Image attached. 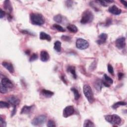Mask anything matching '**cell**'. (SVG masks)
Here are the masks:
<instances>
[{
	"label": "cell",
	"instance_id": "19",
	"mask_svg": "<svg viewBox=\"0 0 127 127\" xmlns=\"http://www.w3.org/2000/svg\"><path fill=\"white\" fill-rule=\"evenodd\" d=\"M41 93L44 96L47 98L51 97L54 94L53 92L46 90H41Z\"/></svg>",
	"mask_w": 127,
	"mask_h": 127
},
{
	"label": "cell",
	"instance_id": "16",
	"mask_svg": "<svg viewBox=\"0 0 127 127\" xmlns=\"http://www.w3.org/2000/svg\"><path fill=\"white\" fill-rule=\"evenodd\" d=\"M33 108V106H24L22 107L21 113V114H29Z\"/></svg>",
	"mask_w": 127,
	"mask_h": 127
},
{
	"label": "cell",
	"instance_id": "28",
	"mask_svg": "<svg viewBox=\"0 0 127 127\" xmlns=\"http://www.w3.org/2000/svg\"><path fill=\"white\" fill-rule=\"evenodd\" d=\"M0 107L1 108H9L10 107V103L1 101L0 102Z\"/></svg>",
	"mask_w": 127,
	"mask_h": 127
},
{
	"label": "cell",
	"instance_id": "1",
	"mask_svg": "<svg viewBox=\"0 0 127 127\" xmlns=\"http://www.w3.org/2000/svg\"><path fill=\"white\" fill-rule=\"evenodd\" d=\"M30 21L33 25H42L45 23V18L39 13H32L30 15Z\"/></svg>",
	"mask_w": 127,
	"mask_h": 127
},
{
	"label": "cell",
	"instance_id": "6",
	"mask_svg": "<svg viewBox=\"0 0 127 127\" xmlns=\"http://www.w3.org/2000/svg\"><path fill=\"white\" fill-rule=\"evenodd\" d=\"M90 44L87 41L82 38H79L76 41V46L80 50H85L87 49Z\"/></svg>",
	"mask_w": 127,
	"mask_h": 127
},
{
	"label": "cell",
	"instance_id": "13",
	"mask_svg": "<svg viewBox=\"0 0 127 127\" xmlns=\"http://www.w3.org/2000/svg\"><path fill=\"white\" fill-rule=\"evenodd\" d=\"M108 11L110 12V13L114 15H119L121 14L122 12L121 10L118 8L115 5H113L112 6V7H111L109 9Z\"/></svg>",
	"mask_w": 127,
	"mask_h": 127
},
{
	"label": "cell",
	"instance_id": "17",
	"mask_svg": "<svg viewBox=\"0 0 127 127\" xmlns=\"http://www.w3.org/2000/svg\"><path fill=\"white\" fill-rule=\"evenodd\" d=\"M40 39L42 40H47L48 41H50L51 40V37L50 35L44 32H41L40 33Z\"/></svg>",
	"mask_w": 127,
	"mask_h": 127
},
{
	"label": "cell",
	"instance_id": "22",
	"mask_svg": "<svg viewBox=\"0 0 127 127\" xmlns=\"http://www.w3.org/2000/svg\"><path fill=\"white\" fill-rule=\"evenodd\" d=\"M68 71L72 75L73 78L74 79H76L77 78V74H76V72H75V68L73 66H69L68 67Z\"/></svg>",
	"mask_w": 127,
	"mask_h": 127
},
{
	"label": "cell",
	"instance_id": "30",
	"mask_svg": "<svg viewBox=\"0 0 127 127\" xmlns=\"http://www.w3.org/2000/svg\"><path fill=\"white\" fill-rule=\"evenodd\" d=\"M0 92L2 94H5L7 92V88L5 87L1 84L0 85Z\"/></svg>",
	"mask_w": 127,
	"mask_h": 127
},
{
	"label": "cell",
	"instance_id": "24",
	"mask_svg": "<svg viewBox=\"0 0 127 127\" xmlns=\"http://www.w3.org/2000/svg\"><path fill=\"white\" fill-rule=\"evenodd\" d=\"M71 91L74 93V99L75 100H78L79 99V97H80V94L78 91V90H77V89L74 88V87H72L71 89Z\"/></svg>",
	"mask_w": 127,
	"mask_h": 127
},
{
	"label": "cell",
	"instance_id": "27",
	"mask_svg": "<svg viewBox=\"0 0 127 127\" xmlns=\"http://www.w3.org/2000/svg\"><path fill=\"white\" fill-rule=\"evenodd\" d=\"M53 27L57 29L58 31H60V32H65V29L62 26H61V25H59V24H55L53 25Z\"/></svg>",
	"mask_w": 127,
	"mask_h": 127
},
{
	"label": "cell",
	"instance_id": "2",
	"mask_svg": "<svg viewBox=\"0 0 127 127\" xmlns=\"http://www.w3.org/2000/svg\"><path fill=\"white\" fill-rule=\"evenodd\" d=\"M94 19V15L92 12L89 9L85 10L81 16L80 22L82 24H87L91 22Z\"/></svg>",
	"mask_w": 127,
	"mask_h": 127
},
{
	"label": "cell",
	"instance_id": "5",
	"mask_svg": "<svg viewBox=\"0 0 127 127\" xmlns=\"http://www.w3.org/2000/svg\"><path fill=\"white\" fill-rule=\"evenodd\" d=\"M47 117L45 115H40L35 117L31 121V124L34 126H39L43 125L46 121Z\"/></svg>",
	"mask_w": 127,
	"mask_h": 127
},
{
	"label": "cell",
	"instance_id": "11",
	"mask_svg": "<svg viewBox=\"0 0 127 127\" xmlns=\"http://www.w3.org/2000/svg\"><path fill=\"white\" fill-rule=\"evenodd\" d=\"M1 84L7 88H12L14 87V85L12 82L7 78H4L2 79Z\"/></svg>",
	"mask_w": 127,
	"mask_h": 127
},
{
	"label": "cell",
	"instance_id": "12",
	"mask_svg": "<svg viewBox=\"0 0 127 127\" xmlns=\"http://www.w3.org/2000/svg\"><path fill=\"white\" fill-rule=\"evenodd\" d=\"M3 66L7 69V70L11 74H13L15 72V69L12 64L8 62H3L2 63Z\"/></svg>",
	"mask_w": 127,
	"mask_h": 127
},
{
	"label": "cell",
	"instance_id": "26",
	"mask_svg": "<svg viewBox=\"0 0 127 127\" xmlns=\"http://www.w3.org/2000/svg\"><path fill=\"white\" fill-rule=\"evenodd\" d=\"M84 127H95V125L94 123L91 121L90 120H86L84 125Z\"/></svg>",
	"mask_w": 127,
	"mask_h": 127
},
{
	"label": "cell",
	"instance_id": "37",
	"mask_svg": "<svg viewBox=\"0 0 127 127\" xmlns=\"http://www.w3.org/2000/svg\"><path fill=\"white\" fill-rule=\"evenodd\" d=\"M16 106H14V109L13 110H12V112H11V116L12 117L14 116L16 113Z\"/></svg>",
	"mask_w": 127,
	"mask_h": 127
},
{
	"label": "cell",
	"instance_id": "36",
	"mask_svg": "<svg viewBox=\"0 0 127 127\" xmlns=\"http://www.w3.org/2000/svg\"><path fill=\"white\" fill-rule=\"evenodd\" d=\"M98 2L100 3L101 5L104 6V7H107V6H108V5L106 1H98Z\"/></svg>",
	"mask_w": 127,
	"mask_h": 127
},
{
	"label": "cell",
	"instance_id": "3",
	"mask_svg": "<svg viewBox=\"0 0 127 127\" xmlns=\"http://www.w3.org/2000/svg\"><path fill=\"white\" fill-rule=\"evenodd\" d=\"M83 91L85 96L90 103H92L94 100V95L91 87L88 85H85L83 87Z\"/></svg>",
	"mask_w": 127,
	"mask_h": 127
},
{
	"label": "cell",
	"instance_id": "29",
	"mask_svg": "<svg viewBox=\"0 0 127 127\" xmlns=\"http://www.w3.org/2000/svg\"><path fill=\"white\" fill-rule=\"evenodd\" d=\"M63 17L61 15H57L54 17V20L57 23H61L62 21Z\"/></svg>",
	"mask_w": 127,
	"mask_h": 127
},
{
	"label": "cell",
	"instance_id": "32",
	"mask_svg": "<svg viewBox=\"0 0 127 127\" xmlns=\"http://www.w3.org/2000/svg\"><path fill=\"white\" fill-rule=\"evenodd\" d=\"M0 126L1 127H7V123H6V122L2 117H1V118H0Z\"/></svg>",
	"mask_w": 127,
	"mask_h": 127
},
{
	"label": "cell",
	"instance_id": "35",
	"mask_svg": "<svg viewBox=\"0 0 127 127\" xmlns=\"http://www.w3.org/2000/svg\"><path fill=\"white\" fill-rule=\"evenodd\" d=\"M61 38L63 40L66 41H69L71 40V37L66 35H63L61 37Z\"/></svg>",
	"mask_w": 127,
	"mask_h": 127
},
{
	"label": "cell",
	"instance_id": "9",
	"mask_svg": "<svg viewBox=\"0 0 127 127\" xmlns=\"http://www.w3.org/2000/svg\"><path fill=\"white\" fill-rule=\"evenodd\" d=\"M102 82L104 86L106 87H110V85L113 83V80L109 76H108L106 74H104V80H102Z\"/></svg>",
	"mask_w": 127,
	"mask_h": 127
},
{
	"label": "cell",
	"instance_id": "41",
	"mask_svg": "<svg viewBox=\"0 0 127 127\" xmlns=\"http://www.w3.org/2000/svg\"><path fill=\"white\" fill-rule=\"evenodd\" d=\"M61 79H62V80L66 84H67V81H66V80H65V77H64V76H63V77H62Z\"/></svg>",
	"mask_w": 127,
	"mask_h": 127
},
{
	"label": "cell",
	"instance_id": "21",
	"mask_svg": "<svg viewBox=\"0 0 127 127\" xmlns=\"http://www.w3.org/2000/svg\"><path fill=\"white\" fill-rule=\"evenodd\" d=\"M54 49L57 52L61 51V42L59 41H57L54 43Z\"/></svg>",
	"mask_w": 127,
	"mask_h": 127
},
{
	"label": "cell",
	"instance_id": "15",
	"mask_svg": "<svg viewBox=\"0 0 127 127\" xmlns=\"http://www.w3.org/2000/svg\"><path fill=\"white\" fill-rule=\"evenodd\" d=\"M108 38V35L106 33H101L98 36V39L97 41V43L99 44V45H101L105 43L107 39Z\"/></svg>",
	"mask_w": 127,
	"mask_h": 127
},
{
	"label": "cell",
	"instance_id": "8",
	"mask_svg": "<svg viewBox=\"0 0 127 127\" xmlns=\"http://www.w3.org/2000/svg\"><path fill=\"white\" fill-rule=\"evenodd\" d=\"M116 46L120 49H123L126 46V38L121 37L118 38L115 41Z\"/></svg>",
	"mask_w": 127,
	"mask_h": 127
},
{
	"label": "cell",
	"instance_id": "34",
	"mask_svg": "<svg viewBox=\"0 0 127 127\" xmlns=\"http://www.w3.org/2000/svg\"><path fill=\"white\" fill-rule=\"evenodd\" d=\"M108 72L110 74H114V69L111 65L109 64L108 65Z\"/></svg>",
	"mask_w": 127,
	"mask_h": 127
},
{
	"label": "cell",
	"instance_id": "10",
	"mask_svg": "<svg viewBox=\"0 0 127 127\" xmlns=\"http://www.w3.org/2000/svg\"><path fill=\"white\" fill-rule=\"evenodd\" d=\"M8 102L11 104L13 106H16L20 103V99H19L17 97L14 96H11L8 98Z\"/></svg>",
	"mask_w": 127,
	"mask_h": 127
},
{
	"label": "cell",
	"instance_id": "38",
	"mask_svg": "<svg viewBox=\"0 0 127 127\" xmlns=\"http://www.w3.org/2000/svg\"><path fill=\"white\" fill-rule=\"evenodd\" d=\"M5 15V12L3 11L2 9H1V14H0V17H1V18H3L4 16Z\"/></svg>",
	"mask_w": 127,
	"mask_h": 127
},
{
	"label": "cell",
	"instance_id": "33",
	"mask_svg": "<svg viewBox=\"0 0 127 127\" xmlns=\"http://www.w3.org/2000/svg\"><path fill=\"white\" fill-rule=\"evenodd\" d=\"M47 126L49 127H54L56 126L55 122L52 120H49L47 123Z\"/></svg>",
	"mask_w": 127,
	"mask_h": 127
},
{
	"label": "cell",
	"instance_id": "31",
	"mask_svg": "<svg viewBox=\"0 0 127 127\" xmlns=\"http://www.w3.org/2000/svg\"><path fill=\"white\" fill-rule=\"evenodd\" d=\"M38 59V55L36 53H34L29 58L30 62H33Z\"/></svg>",
	"mask_w": 127,
	"mask_h": 127
},
{
	"label": "cell",
	"instance_id": "40",
	"mask_svg": "<svg viewBox=\"0 0 127 127\" xmlns=\"http://www.w3.org/2000/svg\"><path fill=\"white\" fill-rule=\"evenodd\" d=\"M121 2L126 7H127V2L125 1H121Z\"/></svg>",
	"mask_w": 127,
	"mask_h": 127
},
{
	"label": "cell",
	"instance_id": "20",
	"mask_svg": "<svg viewBox=\"0 0 127 127\" xmlns=\"http://www.w3.org/2000/svg\"><path fill=\"white\" fill-rule=\"evenodd\" d=\"M67 28L69 31L72 33H77L78 31L77 27L74 24H69Z\"/></svg>",
	"mask_w": 127,
	"mask_h": 127
},
{
	"label": "cell",
	"instance_id": "25",
	"mask_svg": "<svg viewBox=\"0 0 127 127\" xmlns=\"http://www.w3.org/2000/svg\"><path fill=\"white\" fill-rule=\"evenodd\" d=\"M127 105L126 102H124V101H120V102H116V103L114 104L112 106V108L113 109H115L118 108L120 106H125Z\"/></svg>",
	"mask_w": 127,
	"mask_h": 127
},
{
	"label": "cell",
	"instance_id": "7",
	"mask_svg": "<svg viewBox=\"0 0 127 127\" xmlns=\"http://www.w3.org/2000/svg\"><path fill=\"white\" fill-rule=\"evenodd\" d=\"M74 113V109L73 106H67L63 110V115L65 118H68L72 116Z\"/></svg>",
	"mask_w": 127,
	"mask_h": 127
},
{
	"label": "cell",
	"instance_id": "4",
	"mask_svg": "<svg viewBox=\"0 0 127 127\" xmlns=\"http://www.w3.org/2000/svg\"><path fill=\"white\" fill-rule=\"evenodd\" d=\"M105 119L108 122L115 125H118L122 122L121 118L116 114L106 115L105 116Z\"/></svg>",
	"mask_w": 127,
	"mask_h": 127
},
{
	"label": "cell",
	"instance_id": "23",
	"mask_svg": "<svg viewBox=\"0 0 127 127\" xmlns=\"http://www.w3.org/2000/svg\"><path fill=\"white\" fill-rule=\"evenodd\" d=\"M95 85V88L96 89V90L98 91H100L101 90V89L102 88V80H97L96 82H95V83L94 84Z\"/></svg>",
	"mask_w": 127,
	"mask_h": 127
},
{
	"label": "cell",
	"instance_id": "39",
	"mask_svg": "<svg viewBox=\"0 0 127 127\" xmlns=\"http://www.w3.org/2000/svg\"><path fill=\"white\" fill-rule=\"evenodd\" d=\"M124 77V74L122 73H118V78L119 79H121Z\"/></svg>",
	"mask_w": 127,
	"mask_h": 127
},
{
	"label": "cell",
	"instance_id": "18",
	"mask_svg": "<svg viewBox=\"0 0 127 127\" xmlns=\"http://www.w3.org/2000/svg\"><path fill=\"white\" fill-rule=\"evenodd\" d=\"M4 7L5 10L10 12H11L12 11V7L10 1H5L4 4Z\"/></svg>",
	"mask_w": 127,
	"mask_h": 127
},
{
	"label": "cell",
	"instance_id": "14",
	"mask_svg": "<svg viewBox=\"0 0 127 127\" xmlns=\"http://www.w3.org/2000/svg\"><path fill=\"white\" fill-rule=\"evenodd\" d=\"M50 59V55L47 51L42 50L40 53V60L43 62H47Z\"/></svg>",
	"mask_w": 127,
	"mask_h": 127
}]
</instances>
